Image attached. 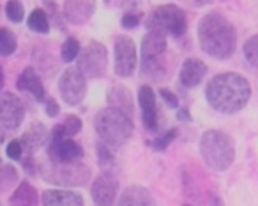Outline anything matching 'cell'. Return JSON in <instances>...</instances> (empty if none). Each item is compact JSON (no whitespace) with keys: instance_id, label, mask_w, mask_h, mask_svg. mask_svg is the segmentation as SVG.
I'll return each mask as SVG.
<instances>
[{"instance_id":"obj_13","label":"cell","mask_w":258,"mask_h":206,"mask_svg":"<svg viewBox=\"0 0 258 206\" xmlns=\"http://www.w3.org/2000/svg\"><path fill=\"white\" fill-rule=\"evenodd\" d=\"M118 192V181L111 173H103L94 180L90 195L96 206H113Z\"/></svg>"},{"instance_id":"obj_37","label":"cell","mask_w":258,"mask_h":206,"mask_svg":"<svg viewBox=\"0 0 258 206\" xmlns=\"http://www.w3.org/2000/svg\"><path fill=\"white\" fill-rule=\"evenodd\" d=\"M177 118H179V120H182V122H191V115H189V111H187L186 108H182V110L177 111Z\"/></svg>"},{"instance_id":"obj_8","label":"cell","mask_w":258,"mask_h":206,"mask_svg":"<svg viewBox=\"0 0 258 206\" xmlns=\"http://www.w3.org/2000/svg\"><path fill=\"white\" fill-rule=\"evenodd\" d=\"M48 160L53 164H71L83 159L82 145L64 134L62 125H55L48 139Z\"/></svg>"},{"instance_id":"obj_7","label":"cell","mask_w":258,"mask_h":206,"mask_svg":"<svg viewBox=\"0 0 258 206\" xmlns=\"http://www.w3.org/2000/svg\"><path fill=\"white\" fill-rule=\"evenodd\" d=\"M39 171L46 181L66 187L85 185L90 178V167L82 160L71 164H53L48 160L46 164H39Z\"/></svg>"},{"instance_id":"obj_6","label":"cell","mask_w":258,"mask_h":206,"mask_svg":"<svg viewBox=\"0 0 258 206\" xmlns=\"http://www.w3.org/2000/svg\"><path fill=\"white\" fill-rule=\"evenodd\" d=\"M145 25H147V30L161 32L165 36L182 37L187 30V18H186V13L179 6L166 4L154 9L147 16Z\"/></svg>"},{"instance_id":"obj_40","label":"cell","mask_w":258,"mask_h":206,"mask_svg":"<svg viewBox=\"0 0 258 206\" xmlns=\"http://www.w3.org/2000/svg\"><path fill=\"white\" fill-rule=\"evenodd\" d=\"M4 138H6V134H4V131H2V127H0V145L4 143Z\"/></svg>"},{"instance_id":"obj_26","label":"cell","mask_w":258,"mask_h":206,"mask_svg":"<svg viewBox=\"0 0 258 206\" xmlns=\"http://www.w3.org/2000/svg\"><path fill=\"white\" fill-rule=\"evenodd\" d=\"M80 53H82L80 41L75 39V37H68V39L64 41V44H62V48H60L62 60H64L66 64H69V62H73L75 58H78Z\"/></svg>"},{"instance_id":"obj_42","label":"cell","mask_w":258,"mask_h":206,"mask_svg":"<svg viewBox=\"0 0 258 206\" xmlns=\"http://www.w3.org/2000/svg\"><path fill=\"white\" fill-rule=\"evenodd\" d=\"M0 164H2V160H0Z\"/></svg>"},{"instance_id":"obj_24","label":"cell","mask_w":258,"mask_h":206,"mask_svg":"<svg viewBox=\"0 0 258 206\" xmlns=\"http://www.w3.org/2000/svg\"><path fill=\"white\" fill-rule=\"evenodd\" d=\"M18 48V39L15 32L9 30L8 27L0 29V57H11Z\"/></svg>"},{"instance_id":"obj_2","label":"cell","mask_w":258,"mask_h":206,"mask_svg":"<svg viewBox=\"0 0 258 206\" xmlns=\"http://www.w3.org/2000/svg\"><path fill=\"white\" fill-rule=\"evenodd\" d=\"M200 48L216 60H226L235 53L237 30L225 15L211 11L198 22Z\"/></svg>"},{"instance_id":"obj_28","label":"cell","mask_w":258,"mask_h":206,"mask_svg":"<svg viewBox=\"0 0 258 206\" xmlns=\"http://www.w3.org/2000/svg\"><path fill=\"white\" fill-rule=\"evenodd\" d=\"M244 58L249 65L258 69V34L251 36L244 43Z\"/></svg>"},{"instance_id":"obj_4","label":"cell","mask_w":258,"mask_h":206,"mask_svg":"<svg viewBox=\"0 0 258 206\" xmlns=\"http://www.w3.org/2000/svg\"><path fill=\"white\" fill-rule=\"evenodd\" d=\"M200 153L209 169L223 173L230 169V166L235 160V143L230 134L218 131V129H211L202 136Z\"/></svg>"},{"instance_id":"obj_12","label":"cell","mask_w":258,"mask_h":206,"mask_svg":"<svg viewBox=\"0 0 258 206\" xmlns=\"http://www.w3.org/2000/svg\"><path fill=\"white\" fill-rule=\"evenodd\" d=\"M25 118V106L13 92H4L0 97V125L8 131H16Z\"/></svg>"},{"instance_id":"obj_20","label":"cell","mask_w":258,"mask_h":206,"mask_svg":"<svg viewBox=\"0 0 258 206\" xmlns=\"http://www.w3.org/2000/svg\"><path fill=\"white\" fill-rule=\"evenodd\" d=\"M41 201H43V206H85L83 197L78 192L58 190V188L43 192Z\"/></svg>"},{"instance_id":"obj_10","label":"cell","mask_w":258,"mask_h":206,"mask_svg":"<svg viewBox=\"0 0 258 206\" xmlns=\"http://www.w3.org/2000/svg\"><path fill=\"white\" fill-rule=\"evenodd\" d=\"M58 92L66 104L78 106L87 95V78L78 67H68L58 79Z\"/></svg>"},{"instance_id":"obj_32","label":"cell","mask_w":258,"mask_h":206,"mask_svg":"<svg viewBox=\"0 0 258 206\" xmlns=\"http://www.w3.org/2000/svg\"><path fill=\"white\" fill-rule=\"evenodd\" d=\"M142 16L144 15H142L140 11L124 13V16H122V27H124V29H137L142 23Z\"/></svg>"},{"instance_id":"obj_1","label":"cell","mask_w":258,"mask_h":206,"mask_svg":"<svg viewBox=\"0 0 258 206\" xmlns=\"http://www.w3.org/2000/svg\"><path fill=\"white\" fill-rule=\"evenodd\" d=\"M205 99L223 115L239 113L251 99V85L239 72H221L207 83Z\"/></svg>"},{"instance_id":"obj_22","label":"cell","mask_w":258,"mask_h":206,"mask_svg":"<svg viewBox=\"0 0 258 206\" xmlns=\"http://www.w3.org/2000/svg\"><path fill=\"white\" fill-rule=\"evenodd\" d=\"M39 204V194L37 190L29 183L22 181L11 195V206H37Z\"/></svg>"},{"instance_id":"obj_38","label":"cell","mask_w":258,"mask_h":206,"mask_svg":"<svg viewBox=\"0 0 258 206\" xmlns=\"http://www.w3.org/2000/svg\"><path fill=\"white\" fill-rule=\"evenodd\" d=\"M4 69L0 67V92H2V88H4Z\"/></svg>"},{"instance_id":"obj_3","label":"cell","mask_w":258,"mask_h":206,"mask_svg":"<svg viewBox=\"0 0 258 206\" xmlns=\"http://www.w3.org/2000/svg\"><path fill=\"white\" fill-rule=\"evenodd\" d=\"M94 129H96L101 143L110 146L111 150L120 148L133 136V117L110 106L103 108L94 118Z\"/></svg>"},{"instance_id":"obj_33","label":"cell","mask_w":258,"mask_h":206,"mask_svg":"<svg viewBox=\"0 0 258 206\" xmlns=\"http://www.w3.org/2000/svg\"><path fill=\"white\" fill-rule=\"evenodd\" d=\"M6 153H8L9 159L13 160H20L23 155V146H22V141L20 139H13L11 143L8 145V150H6Z\"/></svg>"},{"instance_id":"obj_17","label":"cell","mask_w":258,"mask_h":206,"mask_svg":"<svg viewBox=\"0 0 258 206\" xmlns=\"http://www.w3.org/2000/svg\"><path fill=\"white\" fill-rule=\"evenodd\" d=\"M16 85H18V90L29 92L36 100H44V97H46V90H44L43 81H41V76L37 74L34 67L23 69L22 74L18 76Z\"/></svg>"},{"instance_id":"obj_31","label":"cell","mask_w":258,"mask_h":206,"mask_svg":"<svg viewBox=\"0 0 258 206\" xmlns=\"http://www.w3.org/2000/svg\"><path fill=\"white\" fill-rule=\"evenodd\" d=\"M60 125H62V129H64V134L68 136V138L76 136L80 131H82V120H80V117H76V115H68Z\"/></svg>"},{"instance_id":"obj_34","label":"cell","mask_w":258,"mask_h":206,"mask_svg":"<svg viewBox=\"0 0 258 206\" xmlns=\"http://www.w3.org/2000/svg\"><path fill=\"white\" fill-rule=\"evenodd\" d=\"M159 93H161L163 100L168 104V108H179V99H177V95L172 92V90L161 88V90H159Z\"/></svg>"},{"instance_id":"obj_23","label":"cell","mask_w":258,"mask_h":206,"mask_svg":"<svg viewBox=\"0 0 258 206\" xmlns=\"http://www.w3.org/2000/svg\"><path fill=\"white\" fill-rule=\"evenodd\" d=\"M27 25L36 34H48L50 32V18L43 9H34L27 18Z\"/></svg>"},{"instance_id":"obj_9","label":"cell","mask_w":258,"mask_h":206,"mask_svg":"<svg viewBox=\"0 0 258 206\" xmlns=\"http://www.w3.org/2000/svg\"><path fill=\"white\" fill-rule=\"evenodd\" d=\"M78 69L87 79L103 78L108 69V50L99 41H90L78 58Z\"/></svg>"},{"instance_id":"obj_30","label":"cell","mask_w":258,"mask_h":206,"mask_svg":"<svg viewBox=\"0 0 258 206\" xmlns=\"http://www.w3.org/2000/svg\"><path fill=\"white\" fill-rule=\"evenodd\" d=\"M6 15L11 20L13 23H22L23 18H25V9H23V4L20 0H8L6 4Z\"/></svg>"},{"instance_id":"obj_36","label":"cell","mask_w":258,"mask_h":206,"mask_svg":"<svg viewBox=\"0 0 258 206\" xmlns=\"http://www.w3.org/2000/svg\"><path fill=\"white\" fill-rule=\"evenodd\" d=\"M58 113H60V108H58L57 100H55V99H46V115H48V117L55 118Z\"/></svg>"},{"instance_id":"obj_5","label":"cell","mask_w":258,"mask_h":206,"mask_svg":"<svg viewBox=\"0 0 258 206\" xmlns=\"http://www.w3.org/2000/svg\"><path fill=\"white\" fill-rule=\"evenodd\" d=\"M166 36L149 30L142 41V74L154 81H163L168 72L166 67Z\"/></svg>"},{"instance_id":"obj_15","label":"cell","mask_w":258,"mask_h":206,"mask_svg":"<svg viewBox=\"0 0 258 206\" xmlns=\"http://www.w3.org/2000/svg\"><path fill=\"white\" fill-rule=\"evenodd\" d=\"M96 0H64V16L73 25H83L92 18Z\"/></svg>"},{"instance_id":"obj_19","label":"cell","mask_w":258,"mask_h":206,"mask_svg":"<svg viewBox=\"0 0 258 206\" xmlns=\"http://www.w3.org/2000/svg\"><path fill=\"white\" fill-rule=\"evenodd\" d=\"M117 206H156V201L149 188L142 185H131L120 194Z\"/></svg>"},{"instance_id":"obj_16","label":"cell","mask_w":258,"mask_h":206,"mask_svg":"<svg viewBox=\"0 0 258 206\" xmlns=\"http://www.w3.org/2000/svg\"><path fill=\"white\" fill-rule=\"evenodd\" d=\"M205 76H207L205 62H202L200 58H186L182 67H180L179 81L184 88H195L204 81Z\"/></svg>"},{"instance_id":"obj_14","label":"cell","mask_w":258,"mask_h":206,"mask_svg":"<svg viewBox=\"0 0 258 206\" xmlns=\"http://www.w3.org/2000/svg\"><path fill=\"white\" fill-rule=\"evenodd\" d=\"M138 102H140L142 108L144 127L151 132H156L159 125V111H158V102H156V93L149 85L140 86V90H138Z\"/></svg>"},{"instance_id":"obj_27","label":"cell","mask_w":258,"mask_h":206,"mask_svg":"<svg viewBox=\"0 0 258 206\" xmlns=\"http://www.w3.org/2000/svg\"><path fill=\"white\" fill-rule=\"evenodd\" d=\"M96 150H97V159H99V164H101V167H103V171L104 173H111V167L115 166V155H113V152H111V148L99 141Z\"/></svg>"},{"instance_id":"obj_39","label":"cell","mask_w":258,"mask_h":206,"mask_svg":"<svg viewBox=\"0 0 258 206\" xmlns=\"http://www.w3.org/2000/svg\"><path fill=\"white\" fill-rule=\"evenodd\" d=\"M193 2H195L197 6H205V4H211L212 0H193Z\"/></svg>"},{"instance_id":"obj_41","label":"cell","mask_w":258,"mask_h":206,"mask_svg":"<svg viewBox=\"0 0 258 206\" xmlns=\"http://www.w3.org/2000/svg\"><path fill=\"white\" fill-rule=\"evenodd\" d=\"M184 206H189V204H184Z\"/></svg>"},{"instance_id":"obj_29","label":"cell","mask_w":258,"mask_h":206,"mask_svg":"<svg viewBox=\"0 0 258 206\" xmlns=\"http://www.w3.org/2000/svg\"><path fill=\"white\" fill-rule=\"evenodd\" d=\"M177 138V129H168L166 132H163L161 136H156L151 141V146L154 152H165L168 148V145Z\"/></svg>"},{"instance_id":"obj_25","label":"cell","mask_w":258,"mask_h":206,"mask_svg":"<svg viewBox=\"0 0 258 206\" xmlns=\"http://www.w3.org/2000/svg\"><path fill=\"white\" fill-rule=\"evenodd\" d=\"M20 180L18 169L11 164H0V192H8Z\"/></svg>"},{"instance_id":"obj_18","label":"cell","mask_w":258,"mask_h":206,"mask_svg":"<svg viewBox=\"0 0 258 206\" xmlns=\"http://www.w3.org/2000/svg\"><path fill=\"white\" fill-rule=\"evenodd\" d=\"M50 139V134H48V129L44 127L41 122H34L29 127V131L22 136V146L23 152H27V155H34L36 150H39L44 143Z\"/></svg>"},{"instance_id":"obj_21","label":"cell","mask_w":258,"mask_h":206,"mask_svg":"<svg viewBox=\"0 0 258 206\" xmlns=\"http://www.w3.org/2000/svg\"><path fill=\"white\" fill-rule=\"evenodd\" d=\"M106 100H108V106L110 108L120 110V111H124V113L133 117V110H135L133 95H131L129 88H125L124 85H111L110 88H108Z\"/></svg>"},{"instance_id":"obj_11","label":"cell","mask_w":258,"mask_h":206,"mask_svg":"<svg viewBox=\"0 0 258 206\" xmlns=\"http://www.w3.org/2000/svg\"><path fill=\"white\" fill-rule=\"evenodd\" d=\"M138 64L137 44L131 37L120 36L117 37L113 46V71L118 78H129L133 76Z\"/></svg>"},{"instance_id":"obj_35","label":"cell","mask_w":258,"mask_h":206,"mask_svg":"<svg viewBox=\"0 0 258 206\" xmlns=\"http://www.w3.org/2000/svg\"><path fill=\"white\" fill-rule=\"evenodd\" d=\"M118 8H122L125 13H135L140 8L142 0H117Z\"/></svg>"}]
</instances>
